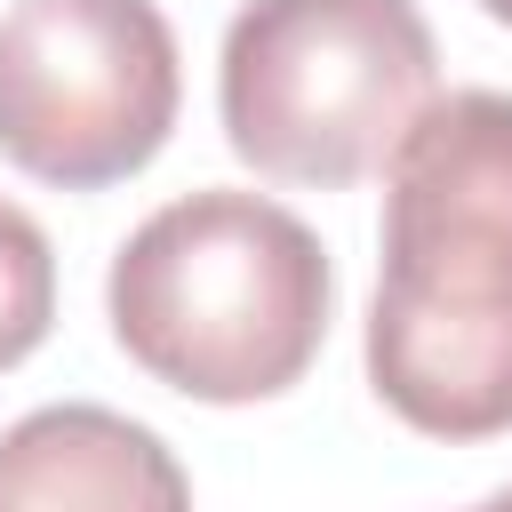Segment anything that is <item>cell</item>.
<instances>
[{
  "label": "cell",
  "mask_w": 512,
  "mask_h": 512,
  "mask_svg": "<svg viewBox=\"0 0 512 512\" xmlns=\"http://www.w3.org/2000/svg\"><path fill=\"white\" fill-rule=\"evenodd\" d=\"M56 320V256H48V232L0 200V368H16L24 352H40Z\"/></svg>",
  "instance_id": "cell-6"
},
{
  "label": "cell",
  "mask_w": 512,
  "mask_h": 512,
  "mask_svg": "<svg viewBox=\"0 0 512 512\" xmlns=\"http://www.w3.org/2000/svg\"><path fill=\"white\" fill-rule=\"evenodd\" d=\"M440 96L416 0H248L224 24V144L280 184H360Z\"/></svg>",
  "instance_id": "cell-3"
},
{
  "label": "cell",
  "mask_w": 512,
  "mask_h": 512,
  "mask_svg": "<svg viewBox=\"0 0 512 512\" xmlns=\"http://www.w3.org/2000/svg\"><path fill=\"white\" fill-rule=\"evenodd\" d=\"M336 272L320 232L240 184H200L152 208L104 280L120 352L184 400H272L328 336Z\"/></svg>",
  "instance_id": "cell-2"
},
{
  "label": "cell",
  "mask_w": 512,
  "mask_h": 512,
  "mask_svg": "<svg viewBox=\"0 0 512 512\" xmlns=\"http://www.w3.org/2000/svg\"><path fill=\"white\" fill-rule=\"evenodd\" d=\"M184 104L176 32L152 0H8L0 16V160L96 192L136 176Z\"/></svg>",
  "instance_id": "cell-4"
},
{
  "label": "cell",
  "mask_w": 512,
  "mask_h": 512,
  "mask_svg": "<svg viewBox=\"0 0 512 512\" xmlns=\"http://www.w3.org/2000/svg\"><path fill=\"white\" fill-rule=\"evenodd\" d=\"M0 512H192V480L152 424L48 400L0 432Z\"/></svg>",
  "instance_id": "cell-5"
},
{
  "label": "cell",
  "mask_w": 512,
  "mask_h": 512,
  "mask_svg": "<svg viewBox=\"0 0 512 512\" xmlns=\"http://www.w3.org/2000/svg\"><path fill=\"white\" fill-rule=\"evenodd\" d=\"M480 8H488V16H496V24H512V0H480Z\"/></svg>",
  "instance_id": "cell-8"
},
{
  "label": "cell",
  "mask_w": 512,
  "mask_h": 512,
  "mask_svg": "<svg viewBox=\"0 0 512 512\" xmlns=\"http://www.w3.org/2000/svg\"><path fill=\"white\" fill-rule=\"evenodd\" d=\"M368 384L432 440L512 432V96L448 88L384 168Z\"/></svg>",
  "instance_id": "cell-1"
},
{
  "label": "cell",
  "mask_w": 512,
  "mask_h": 512,
  "mask_svg": "<svg viewBox=\"0 0 512 512\" xmlns=\"http://www.w3.org/2000/svg\"><path fill=\"white\" fill-rule=\"evenodd\" d=\"M472 512H512V488H496V496H480Z\"/></svg>",
  "instance_id": "cell-7"
}]
</instances>
